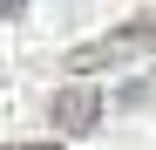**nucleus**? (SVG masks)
<instances>
[{
  "instance_id": "nucleus-1",
  "label": "nucleus",
  "mask_w": 156,
  "mask_h": 150,
  "mask_svg": "<svg viewBox=\"0 0 156 150\" xmlns=\"http://www.w3.org/2000/svg\"><path fill=\"white\" fill-rule=\"evenodd\" d=\"M143 55H156V21H136V28H115L88 48H75L68 75H102V68H122V62H143Z\"/></svg>"
},
{
  "instance_id": "nucleus-2",
  "label": "nucleus",
  "mask_w": 156,
  "mask_h": 150,
  "mask_svg": "<svg viewBox=\"0 0 156 150\" xmlns=\"http://www.w3.org/2000/svg\"><path fill=\"white\" fill-rule=\"evenodd\" d=\"M48 123L68 130V137H82V130H95V123H102V96H95L88 82H75V89H61L55 103H48Z\"/></svg>"
},
{
  "instance_id": "nucleus-3",
  "label": "nucleus",
  "mask_w": 156,
  "mask_h": 150,
  "mask_svg": "<svg viewBox=\"0 0 156 150\" xmlns=\"http://www.w3.org/2000/svg\"><path fill=\"white\" fill-rule=\"evenodd\" d=\"M0 14H7V21H20V14H27V0H0Z\"/></svg>"
},
{
  "instance_id": "nucleus-4",
  "label": "nucleus",
  "mask_w": 156,
  "mask_h": 150,
  "mask_svg": "<svg viewBox=\"0 0 156 150\" xmlns=\"http://www.w3.org/2000/svg\"><path fill=\"white\" fill-rule=\"evenodd\" d=\"M0 150H68V143H0Z\"/></svg>"
}]
</instances>
